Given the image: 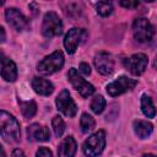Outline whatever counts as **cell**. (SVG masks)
I'll return each instance as SVG.
<instances>
[{"mask_svg": "<svg viewBox=\"0 0 157 157\" xmlns=\"http://www.w3.org/2000/svg\"><path fill=\"white\" fill-rule=\"evenodd\" d=\"M0 135L9 142L20 140V124L13 115L5 110H0Z\"/></svg>", "mask_w": 157, "mask_h": 157, "instance_id": "obj_1", "label": "cell"}, {"mask_svg": "<svg viewBox=\"0 0 157 157\" xmlns=\"http://www.w3.org/2000/svg\"><path fill=\"white\" fill-rule=\"evenodd\" d=\"M104 147H105V132L103 130H98L83 142L82 150L87 157H97L98 155L102 153Z\"/></svg>", "mask_w": 157, "mask_h": 157, "instance_id": "obj_2", "label": "cell"}, {"mask_svg": "<svg viewBox=\"0 0 157 157\" xmlns=\"http://www.w3.org/2000/svg\"><path fill=\"white\" fill-rule=\"evenodd\" d=\"M64 65V54L60 50H55L50 55L45 56L38 64V72L42 75H52L59 71Z\"/></svg>", "mask_w": 157, "mask_h": 157, "instance_id": "obj_3", "label": "cell"}, {"mask_svg": "<svg viewBox=\"0 0 157 157\" xmlns=\"http://www.w3.org/2000/svg\"><path fill=\"white\" fill-rule=\"evenodd\" d=\"M42 33L47 38H53L63 33V22L55 12L50 11L44 15L42 23Z\"/></svg>", "mask_w": 157, "mask_h": 157, "instance_id": "obj_4", "label": "cell"}, {"mask_svg": "<svg viewBox=\"0 0 157 157\" xmlns=\"http://www.w3.org/2000/svg\"><path fill=\"white\" fill-rule=\"evenodd\" d=\"M132 34L134 38L140 43L151 42L155 34L153 26L146 18H136L132 23Z\"/></svg>", "mask_w": 157, "mask_h": 157, "instance_id": "obj_5", "label": "cell"}, {"mask_svg": "<svg viewBox=\"0 0 157 157\" xmlns=\"http://www.w3.org/2000/svg\"><path fill=\"white\" fill-rule=\"evenodd\" d=\"M67 78L71 82V85L74 86V88L76 91H78V93L83 97V98H88L90 96H92L94 93V87L87 82L82 76L78 75L76 69H70L67 72Z\"/></svg>", "mask_w": 157, "mask_h": 157, "instance_id": "obj_6", "label": "cell"}, {"mask_svg": "<svg viewBox=\"0 0 157 157\" xmlns=\"http://www.w3.org/2000/svg\"><path fill=\"white\" fill-rule=\"evenodd\" d=\"M87 38V31L83 28H71L64 39V47L69 54L76 52L78 45H81Z\"/></svg>", "mask_w": 157, "mask_h": 157, "instance_id": "obj_7", "label": "cell"}, {"mask_svg": "<svg viewBox=\"0 0 157 157\" xmlns=\"http://www.w3.org/2000/svg\"><path fill=\"white\" fill-rule=\"evenodd\" d=\"M136 83H137V81L134 80V78H130V77H126V76H120L115 81L110 82L107 86V92H108L109 96L117 97L119 94H123V93L132 90L136 86Z\"/></svg>", "mask_w": 157, "mask_h": 157, "instance_id": "obj_8", "label": "cell"}, {"mask_svg": "<svg viewBox=\"0 0 157 157\" xmlns=\"http://www.w3.org/2000/svg\"><path fill=\"white\" fill-rule=\"evenodd\" d=\"M55 103H56V107H58V110H60L64 115L71 118V117H75L76 113H77V107L74 102V99L71 98L70 93L67 90H63L56 99H55Z\"/></svg>", "mask_w": 157, "mask_h": 157, "instance_id": "obj_9", "label": "cell"}, {"mask_svg": "<svg viewBox=\"0 0 157 157\" xmlns=\"http://www.w3.org/2000/svg\"><path fill=\"white\" fill-rule=\"evenodd\" d=\"M147 64H148V59L145 54L142 53H137V54H134L131 55L130 58H126L124 60V65L125 67L135 76H139L141 75L146 67H147Z\"/></svg>", "mask_w": 157, "mask_h": 157, "instance_id": "obj_10", "label": "cell"}, {"mask_svg": "<svg viewBox=\"0 0 157 157\" xmlns=\"http://www.w3.org/2000/svg\"><path fill=\"white\" fill-rule=\"evenodd\" d=\"M5 17H6V21L9 22V25L17 31H25L29 27V21L27 20V17L20 10H17L15 7L6 9Z\"/></svg>", "mask_w": 157, "mask_h": 157, "instance_id": "obj_11", "label": "cell"}, {"mask_svg": "<svg viewBox=\"0 0 157 157\" xmlns=\"http://www.w3.org/2000/svg\"><path fill=\"white\" fill-rule=\"evenodd\" d=\"M94 66L96 70L102 75H110L114 70V60L112 55L107 52H99L94 56Z\"/></svg>", "mask_w": 157, "mask_h": 157, "instance_id": "obj_12", "label": "cell"}, {"mask_svg": "<svg viewBox=\"0 0 157 157\" xmlns=\"http://www.w3.org/2000/svg\"><path fill=\"white\" fill-rule=\"evenodd\" d=\"M27 137L31 141H48L50 139V131L44 125L32 124L27 128Z\"/></svg>", "mask_w": 157, "mask_h": 157, "instance_id": "obj_13", "label": "cell"}, {"mask_svg": "<svg viewBox=\"0 0 157 157\" xmlns=\"http://www.w3.org/2000/svg\"><path fill=\"white\" fill-rule=\"evenodd\" d=\"M77 150L76 141L72 136L65 137L58 147V157H75Z\"/></svg>", "mask_w": 157, "mask_h": 157, "instance_id": "obj_14", "label": "cell"}, {"mask_svg": "<svg viewBox=\"0 0 157 157\" xmlns=\"http://www.w3.org/2000/svg\"><path fill=\"white\" fill-rule=\"evenodd\" d=\"M32 88L34 90L36 93H38L40 96H49L54 91L53 83L42 77H34L32 80Z\"/></svg>", "mask_w": 157, "mask_h": 157, "instance_id": "obj_15", "label": "cell"}, {"mask_svg": "<svg viewBox=\"0 0 157 157\" xmlns=\"http://www.w3.org/2000/svg\"><path fill=\"white\" fill-rule=\"evenodd\" d=\"M1 76L7 82H13L17 78V67H16V64L12 60H10L9 58H6V60L1 65Z\"/></svg>", "mask_w": 157, "mask_h": 157, "instance_id": "obj_16", "label": "cell"}, {"mask_svg": "<svg viewBox=\"0 0 157 157\" xmlns=\"http://www.w3.org/2000/svg\"><path fill=\"white\" fill-rule=\"evenodd\" d=\"M134 131L140 139H146L152 134L153 125L145 120H135L134 121Z\"/></svg>", "mask_w": 157, "mask_h": 157, "instance_id": "obj_17", "label": "cell"}, {"mask_svg": "<svg viewBox=\"0 0 157 157\" xmlns=\"http://www.w3.org/2000/svg\"><path fill=\"white\" fill-rule=\"evenodd\" d=\"M141 110L147 118H153L155 117L156 109H155V105H153V102H152L151 97H148L146 94H144L141 97Z\"/></svg>", "mask_w": 157, "mask_h": 157, "instance_id": "obj_18", "label": "cell"}, {"mask_svg": "<svg viewBox=\"0 0 157 157\" xmlns=\"http://www.w3.org/2000/svg\"><path fill=\"white\" fill-rule=\"evenodd\" d=\"M20 108H21V112H22V115L27 119L34 117V114L37 113V104L33 102V101H21L20 102Z\"/></svg>", "mask_w": 157, "mask_h": 157, "instance_id": "obj_19", "label": "cell"}, {"mask_svg": "<svg viewBox=\"0 0 157 157\" xmlns=\"http://www.w3.org/2000/svg\"><path fill=\"white\" fill-rule=\"evenodd\" d=\"M80 125H81V129H82L83 132H90L91 130H93V128L96 125V121L90 114L83 113L81 115V119H80Z\"/></svg>", "mask_w": 157, "mask_h": 157, "instance_id": "obj_20", "label": "cell"}, {"mask_svg": "<svg viewBox=\"0 0 157 157\" xmlns=\"http://www.w3.org/2000/svg\"><path fill=\"white\" fill-rule=\"evenodd\" d=\"M104 108H105V99L103 98V96H101V94L94 96V98L91 102L92 112L96 113V114H101L104 110Z\"/></svg>", "mask_w": 157, "mask_h": 157, "instance_id": "obj_21", "label": "cell"}, {"mask_svg": "<svg viewBox=\"0 0 157 157\" xmlns=\"http://www.w3.org/2000/svg\"><path fill=\"white\" fill-rule=\"evenodd\" d=\"M52 126H53L55 136H58V137H60L64 134V131H65V123H64V120H63V118L60 115H55L53 118Z\"/></svg>", "mask_w": 157, "mask_h": 157, "instance_id": "obj_22", "label": "cell"}, {"mask_svg": "<svg viewBox=\"0 0 157 157\" xmlns=\"http://www.w3.org/2000/svg\"><path fill=\"white\" fill-rule=\"evenodd\" d=\"M96 10H97V13L105 17V16H109L113 11V5L110 1H99L96 4Z\"/></svg>", "mask_w": 157, "mask_h": 157, "instance_id": "obj_23", "label": "cell"}, {"mask_svg": "<svg viewBox=\"0 0 157 157\" xmlns=\"http://www.w3.org/2000/svg\"><path fill=\"white\" fill-rule=\"evenodd\" d=\"M36 157H53V153L47 147H39L36 153Z\"/></svg>", "mask_w": 157, "mask_h": 157, "instance_id": "obj_24", "label": "cell"}, {"mask_svg": "<svg viewBox=\"0 0 157 157\" xmlns=\"http://www.w3.org/2000/svg\"><path fill=\"white\" fill-rule=\"evenodd\" d=\"M78 71L83 75H90L91 74V67L87 63H81L80 66H78Z\"/></svg>", "mask_w": 157, "mask_h": 157, "instance_id": "obj_25", "label": "cell"}, {"mask_svg": "<svg viewBox=\"0 0 157 157\" xmlns=\"http://www.w3.org/2000/svg\"><path fill=\"white\" fill-rule=\"evenodd\" d=\"M119 4L125 9H134L139 5V1H120Z\"/></svg>", "mask_w": 157, "mask_h": 157, "instance_id": "obj_26", "label": "cell"}, {"mask_svg": "<svg viewBox=\"0 0 157 157\" xmlns=\"http://www.w3.org/2000/svg\"><path fill=\"white\" fill-rule=\"evenodd\" d=\"M11 157H26V155L23 153L22 150H20V148H15V150L12 151Z\"/></svg>", "mask_w": 157, "mask_h": 157, "instance_id": "obj_27", "label": "cell"}, {"mask_svg": "<svg viewBox=\"0 0 157 157\" xmlns=\"http://www.w3.org/2000/svg\"><path fill=\"white\" fill-rule=\"evenodd\" d=\"M5 38H6V34H5V31H4V28L0 26V43H2L4 40H5Z\"/></svg>", "mask_w": 157, "mask_h": 157, "instance_id": "obj_28", "label": "cell"}, {"mask_svg": "<svg viewBox=\"0 0 157 157\" xmlns=\"http://www.w3.org/2000/svg\"><path fill=\"white\" fill-rule=\"evenodd\" d=\"M6 60V56L4 55V53L2 52H0V65H2V63Z\"/></svg>", "mask_w": 157, "mask_h": 157, "instance_id": "obj_29", "label": "cell"}, {"mask_svg": "<svg viewBox=\"0 0 157 157\" xmlns=\"http://www.w3.org/2000/svg\"><path fill=\"white\" fill-rule=\"evenodd\" d=\"M0 157H6V155H5V151H4V148L1 147V145H0Z\"/></svg>", "mask_w": 157, "mask_h": 157, "instance_id": "obj_30", "label": "cell"}, {"mask_svg": "<svg viewBox=\"0 0 157 157\" xmlns=\"http://www.w3.org/2000/svg\"><path fill=\"white\" fill-rule=\"evenodd\" d=\"M141 157H156L155 155H152V153H147V155H142Z\"/></svg>", "mask_w": 157, "mask_h": 157, "instance_id": "obj_31", "label": "cell"}]
</instances>
